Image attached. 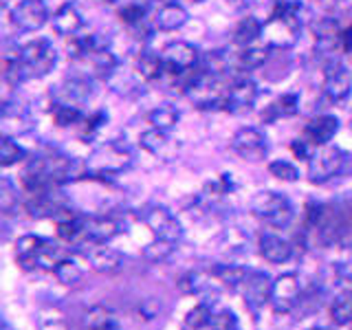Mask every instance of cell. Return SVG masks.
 <instances>
[{
	"instance_id": "8d00e7d4",
	"label": "cell",
	"mask_w": 352,
	"mask_h": 330,
	"mask_svg": "<svg viewBox=\"0 0 352 330\" xmlns=\"http://www.w3.org/2000/svg\"><path fill=\"white\" fill-rule=\"evenodd\" d=\"M84 227H86V216H73L64 223H58V236L64 242H84Z\"/></svg>"
},
{
	"instance_id": "1f68e13d",
	"label": "cell",
	"mask_w": 352,
	"mask_h": 330,
	"mask_svg": "<svg viewBox=\"0 0 352 330\" xmlns=\"http://www.w3.org/2000/svg\"><path fill=\"white\" fill-rule=\"evenodd\" d=\"M212 319H214V311L209 304H196L194 308H190L185 315V328L187 330H205L212 326Z\"/></svg>"
},
{
	"instance_id": "9a60e30c",
	"label": "cell",
	"mask_w": 352,
	"mask_h": 330,
	"mask_svg": "<svg viewBox=\"0 0 352 330\" xmlns=\"http://www.w3.org/2000/svg\"><path fill=\"white\" fill-rule=\"evenodd\" d=\"M139 143H141L143 150L150 152L152 157H157L161 161H172L174 154L179 152V146L172 141V137L165 130H159V128H150L146 132H141Z\"/></svg>"
},
{
	"instance_id": "cb8c5ba5",
	"label": "cell",
	"mask_w": 352,
	"mask_h": 330,
	"mask_svg": "<svg viewBox=\"0 0 352 330\" xmlns=\"http://www.w3.org/2000/svg\"><path fill=\"white\" fill-rule=\"evenodd\" d=\"M0 128H3V137L22 135L31 128V119L25 108H11L7 102L3 106V119H0Z\"/></svg>"
},
{
	"instance_id": "e575fe53",
	"label": "cell",
	"mask_w": 352,
	"mask_h": 330,
	"mask_svg": "<svg viewBox=\"0 0 352 330\" xmlns=\"http://www.w3.org/2000/svg\"><path fill=\"white\" fill-rule=\"evenodd\" d=\"M176 251V242H170V240H161V238H154L150 240L146 247H143V258H146L148 262H154V264H159V262H165L168 260L172 253Z\"/></svg>"
},
{
	"instance_id": "277c9868",
	"label": "cell",
	"mask_w": 352,
	"mask_h": 330,
	"mask_svg": "<svg viewBox=\"0 0 352 330\" xmlns=\"http://www.w3.org/2000/svg\"><path fill=\"white\" fill-rule=\"evenodd\" d=\"M251 214L258 220H262L264 225L271 227H289L291 220L295 216V209L291 205V201L280 192L273 190H262L256 196L251 198Z\"/></svg>"
},
{
	"instance_id": "52a82bcc",
	"label": "cell",
	"mask_w": 352,
	"mask_h": 330,
	"mask_svg": "<svg viewBox=\"0 0 352 330\" xmlns=\"http://www.w3.org/2000/svg\"><path fill=\"white\" fill-rule=\"evenodd\" d=\"M302 302V284L295 273H282L273 280L271 308L275 315H291Z\"/></svg>"
},
{
	"instance_id": "83f0119b",
	"label": "cell",
	"mask_w": 352,
	"mask_h": 330,
	"mask_svg": "<svg viewBox=\"0 0 352 330\" xmlns=\"http://www.w3.org/2000/svg\"><path fill=\"white\" fill-rule=\"evenodd\" d=\"M137 71L139 75L143 77V80H159V77L163 75L165 71V64H163V58L159 53H154V51H143L139 55V60H137Z\"/></svg>"
},
{
	"instance_id": "7bdbcfd3",
	"label": "cell",
	"mask_w": 352,
	"mask_h": 330,
	"mask_svg": "<svg viewBox=\"0 0 352 330\" xmlns=\"http://www.w3.org/2000/svg\"><path fill=\"white\" fill-rule=\"evenodd\" d=\"M212 330H236L238 328V319L231 311H220V313H214V319H212Z\"/></svg>"
},
{
	"instance_id": "484cf974",
	"label": "cell",
	"mask_w": 352,
	"mask_h": 330,
	"mask_svg": "<svg viewBox=\"0 0 352 330\" xmlns=\"http://www.w3.org/2000/svg\"><path fill=\"white\" fill-rule=\"evenodd\" d=\"M256 40H262V22L253 16L242 18L234 31V42L240 47H253Z\"/></svg>"
},
{
	"instance_id": "30bf717a",
	"label": "cell",
	"mask_w": 352,
	"mask_h": 330,
	"mask_svg": "<svg viewBox=\"0 0 352 330\" xmlns=\"http://www.w3.org/2000/svg\"><path fill=\"white\" fill-rule=\"evenodd\" d=\"M11 22L20 31H38L49 22V7L44 0H20L11 9Z\"/></svg>"
},
{
	"instance_id": "4fadbf2b",
	"label": "cell",
	"mask_w": 352,
	"mask_h": 330,
	"mask_svg": "<svg viewBox=\"0 0 352 330\" xmlns=\"http://www.w3.org/2000/svg\"><path fill=\"white\" fill-rule=\"evenodd\" d=\"M258 95H260L258 84L253 80H249V77L236 80L225 93V110H231V113H242V110H249L253 104H256Z\"/></svg>"
},
{
	"instance_id": "44dd1931",
	"label": "cell",
	"mask_w": 352,
	"mask_h": 330,
	"mask_svg": "<svg viewBox=\"0 0 352 330\" xmlns=\"http://www.w3.org/2000/svg\"><path fill=\"white\" fill-rule=\"evenodd\" d=\"M187 20H190V14H187L183 5L165 3L157 11V16H154V27L161 29V31H176V29L185 27Z\"/></svg>"
},
{
	"instance_id": "60d3db41",
	"label": "cell",
	"mask_w": 352,
	"mask_h": 330,
	"mask_svg": "<svg viewBox=\"0 0 352 330\" xmlns=\"http://www.w3.org/2000/svg\"><path fill=\"white\" fill-rule=\"evenodd\" d=\"M18 205V190L16 185L11 183L9 179L0 181V209L5 214H11V209Z\"/></svg>"
},
{
	"instance_id": "d4e9b609",
	"label": "cell",
	"mask_w": 352,
	"mask_h": 330,
	"mask_svg": "<svg viewBox=\"0 0 352 330\" xmlns=\"http://www.w3.org/2000/svg\"><path fill=\"white\" fill-rule=\"evenodd\" d=\"M212 275L216 282L225 286V289L238 291V289H242V284H245L249 271L245 267H240V264H216L212 269Z\"/></svg>"
},
{
	"instance_id": "c3c4849f",
	"label": "cell",
	"mask_w": 352,
	"mask_h": 330,
	"mask_svg": "<svg viewBox=\"0 0 352 330\" xmlns=\"http://www.w3.org/2000/svg\"><path fill=\"white\" fill-rule=\"evenodd\" d=\"M194 3H205V0H194Z\"/></svg>"
},
{
	"instance_id": "8992f818",
	"label": "cell",
	"mask_w": 352,
	"mask_h": 330,
	"mask_svg": "<svg viewBox=\"0 0 352 330\" xmlns=\"http://www.w3.org/2000/svg\"><path fill=\"white\" fill-rule=\"evenodd\" d=\"M141 220L146 223V227L154 234V238L161 240H170L179 245L181 236H183V227L168 207L161 205H150L141 212Z\"/></svg>"
},
{
	"instance_id": "836d02e7",
	"label": "cell",
	"mask_w": 352,
	"mask_h": 330,
	"mask_svg": "<svg viewBox=\"0 0 352 330\" xmlns=\"http://www.w3.org/2000/svg\"><path fill=\"white\" fill-rule=\"evenodd\" d=\"M51 117H53V121H55V124H58L60 128L75 126V124H80V121L84 119L80 106L60 104V102H55V104L51 106Z\"/></svg>"
},
{
	"instance_id": "4316f807",
	"label": "cell",
	"mask_w": 352,
	"mask_h": 330,
	"mask_svg": "<svg viewBox=\"0 0 352 330\" xmlns=\"http://www.w3.org/2000/svg\"><path fill=\"white\" fill-rule=\"evenodd\" d=\"M330 322L339 328H346L352 324V291L341 293L330 304Z\"/></svg>"
},
{
	"instance_id": "ab89813d",
	"label": "cell",
	"mask_w": 352,
	"mask_h": 330,
	"mask_svg": "<svg viewBox=\"0 0 352 330\" xmlns=\"http://www.w3.org/2000/svg\"><path fill=\"white\" fill-rule=\"evenodd\" d=\"M38 328L40 330H71L66 317L55 311V308H49V311H42L38 317Z\"/></svg>"
},
{
	"instance_id": "d6986e66",
	"label": "cell",
	"mask_w": 352,
	"mask_h": 330,
	"mask_svg": "<svg viewBox=\"0 0 352 330\" xmlns=\"http://www.w3.org/2000/svg\"><path fill=\"white\" fill-rule=\"evenodd\" d=\"M51 25H53V31L58 33V36L73 38V36H77V33H80V29L84 27V18H82V14H80V9H77L73 3H64V5L53 14Z\"/></svg>"
},
{
	"instance_id": "74e56055",
	"label": "cell",
	"mask_w": 352,
	"mask_h": 330,
	"mask_svg": "<svg viewBox=\"0 0 352 330\" xmlns=\"http://www.w3.org/2000/svg\"><path fill=\"white\" fill-rule=\"evenodd\" d=\"M269 174L275 176V179H280L284 183H295L300 179V170L295 168L291 161H284V159H275L269 163Z\"/></svg>"
},
{
	"instance_id": "4dcf8cb0",
	"label": "cell",
	"mask_w": 352,
	"mask_h": 330,
	"mask_svg": "<svg viewBox=\"0 0 352 330\" xmlns=\"http://www.w3.org/2000/svg\"><path fill=\"white\" fill-rule=\"evenodd\" d=\"M113 324H117V319H115V313L110 311L108 306L97 304V306H91L84 313V326L88 330H102V328H108Z\"/></svg>"
},
{
	"instance_id": "ee69618b",
	"label": "cell",
	"mask_w": 352,
	"mask_h": 330,
	"mask_svg": "<svg viewBox=\"0 0 352 330\" xmlns=\"http://www.w3.org/2000/svg\"><path fill=\"white\" fill-rule=\"evenodd\" d=\"M159 313H161V302L157 300V297H146V300H141V304H139L141 319L150 322V319H157Z\"/></svg>"
},
{
	"instance_id": "603a6c76",
	"label": "cell",
	"mask_w": 352,
	"mask_h": 330,
	"mask_svg": "<svg viewBox=\"0 0 352 330\" xmlns=\"http://www.w3.org/2000/svg\"><path fill=\"white\" fill-rule=\"evenodd\" d=\"M212 280H214L212 271L192 269V271H187V273L181 275L179 282H176V289H179L183 295H203V293L209 291Z\"/></svg>"
},
{
	"instance_id": "d6a6232c",
	"label": "cell",
	"mask_w": 352,
	"mask_h": 330,
	"mask_svg": "<svg viewBox=\"0 0 352 330\" xmlns=\"http://www.w3.org/2000/svg\"><path fill=\"white\" fill-rule=\"evenodd\" d=\"M269 58V47H245L242 53L238 55V71H253L267 62Z\"/></svg>"
},
{
	"instance_id": "ba28073f",
	"label": "cell",
	"mask_w": 352,
	"mask_h": 330,
	"mask_svg": "<svg viewBox=\"0 0 352 330\" xmlns=\"http://www.w3.org/2000/svg\"><path fill=\"white\" fill-rule=\"evenodd\" d=\"M231 150H234L240 159L245 161H262L269 152L267 137L262 135L258 128H240L234 137H231Z\"/></svg>"
},
{
	"instance_id": "8fae6325",
	"label": "cell",
	"mask_w": 352,
	"mask_h": 330,
	"mask_svg": "<svg viewBox=\"0 0 352 330\" xmlns=\"http://www.w3.org/2000/svg\"><path fill=\"white\" fill-rule=\"evenodd\" d=\"M161 58H163V64H165V71L172 73V75H183V73L192 71L196 66L198 51H196L194 44L176 40V42H170L168 47L161 51Z\"/></svg>"
},
{
	"instance_id": "681fc988",
	"label": "cell",
	"mask_w": 352,
	"mask_h": 330,
	"mask_svg": "<svg viewBox=\"0 0 352 330\" xmlns=\"http://www.w3.org/2000/svg\"><path fill=\"white\" fill-rule=\"evenodd\" d=\"M236 330H238V328H236Z\"/></svg>"
},
{
	"instance_id": "f35d334b",
	"label": "cell",
	"mask_w": 352,
	"mask_h": 330,
	"mask_svg": "<svg viewBox=\"0 0 352 330\" xmlns=\"http://www.w3.org/2000/svg\"><path fill=\"white\" fill-rule=\"evenodd\" d=\"M271 110L273 117H293L300 113V97L295 93H286L271 106Z\"/></svg>"
},
{
	"instance_id": "7c38bea8",
	"label": "cell",
	"mask_w": 352,
	"mask_h": 330,
	"mask_svg": "<svg viewBox=\"0 0 352 330\" xmlns=\"http://www.w3.org/2000/svg\"><path fill=\"white\" fill-rule=\"evenodd\" d=\"M322 91L333 104H339V102H344V99H348V95L352 93V73L346 64H341V62L328 64Z\"/></svg>"
},
{
	"instance_id": "7402d4cb",
	"label": "cell",
	"mask_w": 352,
	"mask_h": 330,
	"mask_svg": "<svg viewBox=\"0 0 352 330\" xmlns=\"http://www.w3.org/2000/svg\"><path fill=\"white\" fill-rule=\"evenodd\" d=\"M91 267L102 275H115L124 269V253L102 245V249L91 253Z\"/></svg>"
},
{
	"instance_id": "7dc6e473",
	"label": "cell",
	"mask_w": 352,
	"mask_h": 330,
	"mask_svg": "<svg viewBox=\"0 0 352 330\" xmlns=\"http://www.w3.org/2000/svg\"><path fill=\"white\" fill-rule=\"evenodd\" d=\"M311 330H328V328H311Z\"/></svg>"
},
{
	"instance_id": "d590c367",
	"label": "cell",
	"mask_w": 352,
	"mask_h": 330,
	"mask_svg": "<svg viewBox=\"0 0 352 330\" xmlns=\"http://www.w3.org/2000/svg\"><path fill=\"white\" fill-rule=\"evenodd\" d=\"M27 159V150L14 141V137H3L0 141V165L3 168H11L20 161Z\"/></svg>"
},
{
	"instance_id": "3957f363",
	"label": "cell",
	"mask_w": 352,
	"mask_h": 330,
	"mask_svg": "<svg viewBox=\"0 0 352 330\" xmlns=\"http://www.w3.org/2000/svg\"><path fill=\"white\" fill-rule=\"evenodd\" d=\"M132 163H135V157L130 148L124 143L110 141L91 152V157L86 159V170L91 176H115L132 168Z\"/></svg>"
},
{
	"instance_id": "f546056e",
	"label": "cell",
	"mask_w": 352,
	"mask_h": 330,
	"mask_svg": "<svg viewBox=\"0 0 352 330\" xmlns=\"http://www.w3.org/2000/svg\"><path fill=\"white\" fill-rule=\"evenodd\" d=\"M179 119H181V113L170 104L159 106V108H154L148 113V121L152 124V128H159L165 132H170L176 124H179Z\"/></svg>"
},
{
	"instance_id": "b9f144b4",
	"label": "cell",
	"mask_w": 352,
	"mask_h": 330,
	"mask_svg": "<svg viewBox=\"0 0 352 330\" xmlns=\"http://www.w3.org/2000/svg\"><path fill=\"white\" fill-rule=\"evenodd\" d=\"M119 16L126 25L135 27V25H139V22H143V18H146V7L139 5V3H128V5H124V9L119 11Z\"/></svg>"
},
{
	"instance_id": "5bb4252c",
	"label": "cell",
	"mask_w": 352,
	"mask_h": 330,
	"mask_svg": "<svg viewBox=\"0 0 352 330\" xmlns=\"http://www.w3.org/2000/svg\"><path fill=\"white\" fill-rule=\"evenodd\" d=\"M339 132V119L333 115H319L313 117L304 128V139L315 148H324L330 146V141L335 139Z\"/></svg>"
},
{
	"instance_id": "f1b7e54d",
	"label": "cell",
	"mask_w": 352,
	"mask_h": 330,
	"mask_svg": "<svg viewBox=\"0 0 352 330\" xmlns=\"http://www.w3.org/2000/svg\"><path fill=\"white\" fill-rule=\"evenodd\" d=\"M53 273L62 286H77L84 280V269L77 264L75 258H62Z\"/></svg>"
},
{
	"instance_id": "bcb514c9",
	"label": "cell",
	"mask_w": 352,
	"mask_h": 330,
	"mask_svg": "<svg viewBox=\"0 0 352 330\" xmlns=\"http://www.w3.org/2000/svg\"><path fill=\"white\" fill-rule=\"evenodd\" d=\"M102 330H121L119 324H113V326H108V328H102Z\"/></svg>"
},
{
	"instance_id": "7a4b0ae2",
	"label": "cell",
	"mask_w": 352,
	"mask_h": 330,
	"mask_svg": "<svg viewBox=\"0 0 352 330\" xmlns=\"http://www.w3.org/2000/svg\"><path fill=\"white\" fill-rule=\"evenodd\" d=\"M352 174V154L335 148L324 146L317 148V152L308 159V181L313 185H324L328 181L337 179V176H350Z\"/></svg>"
},
{
	"instance_id": "9c48e42d",
	"label": "cell",
	"mask_w": 352,
	"mask_h": 330,
	"mask_svg": "<svg viewBox=\"0 0 352 330\" xmlns=\"http://www.w3.org/2000/svg\"><path fill=\"white\" fill-rule=\"evenodd\" d=\"M271 293H273L271 275L264 271H249L245 284H242V300H245L247 308H251L253 313L262 311L264 306L271 304Z\"/></svg>"
},
{
	"instance_id": "ac0fdd59",
	"label": "cell",
	"mask_w": 352,
	"mask_h": 330,
	"mask_svg": "<svg viewBox=\"0 0 352 330\" xmlns=\"http://www.w3.org/2000/svg\"><path fill=\"white\" fill-rule=\"evenodd\" d=\"M119 231L121 229L115 218H106V216L86 218L84 242H91V245H108L110 240L117 238Z\"/></svg>"
},
{
	"instance_id": "2e32d148",
	"label": "cell",
	"mask_w": 352,
	"mask_h": 330,
	"mask_svg": "<svg viewBox=\"0 0 352 330\" xmlns=\"http://www.w3.org/2000/svg\"><path fill=\"white\" fill-rule=\"evenodd\" d=\"M91 95H93L91 80H88V77H82V75H75V77H69V80H64L58 86V91L53 93V99L60 104L82 106Z\"/></svg>"
},
{
	"instance_id": "f6af8a7d",
	"label": "cell",
	"mask_w": 352,
	"mask_h": 330,
	"mask_svg": "<svg viewBox=\"0 0 352 330\" xmlns=\"http://www.w3.org/2000/svg\"><path fill=\"white\" fill-rule=\"evenodd\" d=\"M308 146H311V143H308L306 139H297V141H293L291 143V150H293V154L295 157H302V159H311V152H308Z\"/></svg>"
},
{
	"instance_id": "6da1fadb",
	"label": "cell",
	"mask_w": 352,
	"mask_h": 330,
	"mask_svg": "<svg viewBox=\"0 0 352 330\" xmlns=\"http://www.w3.org/2000/svg\"><path fill=\"white\" fill-rule=\"evenodd\" d=\"M302 33V5L293 0H278L271 18L262 25L264 47L286 51L300 40Z\"/></svg>"
},
{
	"instance_id": "e0dca14e",
	"label": "cell",
	"mask_w": 352,
	"mask_h": 330,
	"mask_svg": "<svg viewBox=\"0 0 352 330\" xmlns=\"http://www.w3.org/2000/svg\"><path fill=\"white\" fill-rule=\"evenodd\" d=\"M258 251L260 256L271 262V264H284L293 258V245L286 238L278 236V234H262L258 240Z\"/></svg>"
},
{
	"instance_id": "ffe728a7",
	"label": "cell",
	"mask_w": 352,
	"mask_h": 330,
	"mask_svg": "<svg viewBox=\"0 0 352 330\" xmlns=\"http://www.w3.org/2000/svg\"><path fill=\"white\" fill-rule=\"evenodd\" d=\"M44 245H47V240L40 238V236H33V234L20 236L16 240V247H14L16 262L25 271H36L38 269V258H40Z\"/></svg>"
},
{
	"instance_id": "5b68a950",
	"label": "cell",
	"mask_w": 352,
	"mask_h": 330,
	"mask_svg": "<svg viewBox=\"0 0 352 330\" xmlns=\"http://www.w3.org/2000/svg\"><path fill=\"white\" fill-rule=\"evenodd\" d=\"M18 60L27 80L29 77H47L58 62V51L47 38H38L22 44L18 51Z\"/></svg>"
}]
</instances>
